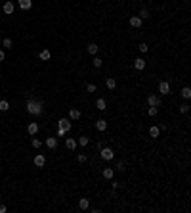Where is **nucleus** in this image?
I'll use <instances>...</instances> for the list:
<instances>
[{"label": "nucleus", "instance_id": "nucleus-4", "mask_svg": "<svg viewBox=\"0 0 191 213\" xmlns=\"http://www.w3.org/2000/svg\"><path fill=\"white\" fill-rule=\"evenodd\" d=\"M159 92L161 94H170V85L166 81H161L159 83Z\"/></svg>", "mask_w": 191, "mask_h": 213}, {"label": "nucleus", "instance_id": "nucleus-3", "mask_svg": "<svg viewBox=\"0 0 191 213\" xmlns=\"http://www.w3.org/2000/svg\"><path fill=\"white\" fill-rule=\"evenodd\" d=\"M147 104H149V106L159 108V106H161V98H159V96H155V94H151V96H147Z\"/></svg>", "mask_w": 191, "mask_h": 213}, {"label": "nucleus", "instance_id": "nucleus-27", "mask_svg": "<svg viewBox=\"0 0 191 213\" xmlns=\"http://www.w3.org/2000/svg\"><path fill=\"white\" fill-rule=\"evenodd\" d=\"M103 65V60L101 58H94V67H101Z\"/></svg>", "mask_w": 191, "mask_h": 213}, {"label": "nucleus", "instance_id": "nucleus-34", "mask_svg": "<svg viewBox=\"0 0 191 213\" xmlns=\"http://www.w3.org/2000/svg\"><path fill=\"white\" fill-rule=\"evenodd\" d=\"M117 169H118V171H124V163L118 161V163H117Z\"/></svg>", "mask_w": 191, "mask_h": 213}, {"label": "nucleus", "instance_id": "nucleus-32", "mask_svg": "<svg viewBox=\"0 0 191 213\" xmlns=\"http://www.w3.org/2000/svg\"><path fill=\"white\" fill-rule=\"evenodd\" d=\"M138 48H140V52H147V50H149V46H147V44H143V42H141Z\"/></svg>", "mask_w": 191, "mask_h": 213}, {"label": "nucleus", "instance_id": "nucleus-36", "mask_svg": "<svg viewBox=\"0 0 191 213\" xmlns=\"http://www.w3.org/2000/svg\"><path fill=\"white\" fill-rule=\"evenodd\" d=\"M4 211H6V205H4V204H0V213H4Z\"/></svg>", "mask_w": 191, "mask_h": 213}, {"label": "nucleus", "instance_id": "nucleus-9", "mask_svg": "<svg viewBox=\"0 0 191 213\" xmlns=\"http://www.w3.org/2000/svg\"><path fill=\"white\" fill-rule=\"evenodd\" d=\"M2 10H4V14H14V4L12 2H4V6H2Z\"/></svg>", "mask_w": 191, "mask_h": 213}, {"label": "nucleus", "instance_id": "nucleus-10", "mask_svg": "<svg viewBox=\"0 0 191 213\" xmlns=\"http://www.w3.org/2000/svg\"><path fill=\"white\" fill-rule=\"evenodd\" d=\"M96 129H98V131H105V129H107V121H105V119H98V121H96Z\"/></svg>", "mask_w": 191, "mask_h": 213}, {"label": "nucleus", "instance_id": "nucleus-24", "mask_svg": "<svg viewBox=\"0 0 191 213\" xmlns=\"http://www.w3.org/2000/svg\"><path fill=\"white\" fill-rule=\"evenodd\" d=\"M40 60H50V50H42L40 52Z\"/></svg>", "mask_w": 191, "mask_h": 213}, {"label": "nucleus", "instance_id": "nucleus-14", "mask_svg": "<svg viewBox=\"0 0 191 213\" xmlns=\"http://www.w3.org/2000/svg\"><path fill=\"white\" fill-rule=\"evenodd\" d=\"M33 6V0H19V8L21 10H29Z\"/></svg>", "mask_w": 191, "mask_h": 213}, {"label": "nucleus", "instance_id": "nucleus-13", "mask_svg": "<svg viewBox=\"0 0 191 213\" xmlns=\"http://www.w3.org/2000/svg\"><path fill=\"white\" fill-rule=\"evenodd\" d=\"M27 133L29 134H37L38 133V125H37V123H29V125H27Z\"/></svg>", "mask_w": 191, "mask_h": 213}, {"label": "nucleus", "instance_id": "nucleus-6", "mask_svg": "<svg viewBox=\"0 0 191 213\" xmlns=\"http://www.w3.org/2000/svg\"><path fill=\"white\" fill-rule=\"evenodd\" d=\"M46 146H48L50 150H55V148H57V138H54V136H48V138H46Z\"/></svg>", "mask_w": 191, "mask_h": 213}, {"label": "nucleus", "instance_id": "nucleus-7", "mask_svg": "<svg viewBox=\"0 0 191 213\" xmlns=\"http://www.w3.org/2000/svg\"><path fill=\"white\" fill-rule=\"evenodd\" d=\"M69 117H71V119H80V110L71 108V110H69Z\"/></svg>", "mask_w": 191, "mask_h": 213}, {"label": "nucleus", "instance_id": "nucleus-17", "mask_svg": "<svg viewBox=\"0 0 191 213\" xmlns=\"http://www.w3.org/2000/svg\"><path fill=\"white\" fill-rule=\"evenodd\" d=\"M96 106H98V110H100V111H105L107 104H105V100H103V98H98V102H96Z\"/></svg>", "mask_w": 191, "mask_h": 213}, {"label": "nucleus", "instance_id": "nucleus-25", "mask_svg": "<svg viewBox=\"0 0 191 213\" xmlns=\"http://www.w3.org/2000/svg\"><path fill=\"white\" fill-rule=\"evenodd\" d=\"M98 52V44H88V54H96Z\"/></svg>", "mask_w": 191, "mask_h": 213}, {"label": "nucleus", "instance_id": "nucleus-33", "mask_svg": "<svg viewBox=\"0 0 191 213\" xmlns=\"http://www.w3.org/2000/svg\"><path fill=\"white\" fill-rule=\"evenodd\" d=\"M40 146H42V142H40V140H37V138L33 140V148H40Z\"/></svg>", "mask_w": 191, "mask_h": 213}, {"label": "nucleus", "instance_id": "nucleus-12", "mask_svg": "<svg viewBox=\"0 0 191 213\" xmlns=\"http://www.w3.org/2000/svg\"><path fill=\"white\" fill-rule=\"evenodd\" d=\"M130 25H132V27H141V17L132 15V17H130Z\"/></svg>", "mask_w": 191, "mask_h": 213}, {"label": "nucleus", "instance_id": "nucleus-31", "mask_svg": "<svg viewBox=\"0 0 191 213\" xmlns=\"http://www.w3.org/2000/svg\"><path fill=\"white\" fill-rule=\"evenodd\" d=\"M77 159H78V163H84V161H86V154H78Z\"/></svg>", "mask_w": 191, "mask_h": 213}, {"label": "nucleus", "instance_id": "nucleus-2", "mask_svg": "<svg viewBox=\"0 0 191 213\" xmlns=\"http://www.w3.org/2000/svg\"><path fill=\"white\" fill-rule=\"evenodd\" d=\"M100 154H101V158H103V159H107V161H109V159H113V156H115V154H113V150H111V148H107V146H103V148L100 150Z\"/></svg>", "mask_w": 191, "mask_h": 213}, {"label": "nucleus", "instance_id": "nucleus-20", "mask_svg": "<svg viewBox=\"0 0 191 213\" xmlns=\"http://www.w3.org/2000/svg\"><path fill=\"white\" fill-rule=\"evenodd\" d=\"M8 110H10L8 100H0V111H8Z\"/></svg>", "mask_w": 191, "mask_h": 213}, {"label": "nucleus", "instance_id": "nucleus-29", "mask_svg": "<svg viewBox=\"0 0 191 213\" xmlns=\"http://www.w3.org/2000/svg\"><path fill=\"white\" fill-rule=\"evenodd\" d=\"M157 111H159V110H157L155 106H149V117H155V115H157Z\"/></svg>", "mask_w": 191, "mask_h": 213}, {"label": "nucleus", "instance_id": "nucleus-28", "mask_svg": "<svg viewBox=\"0 0 191 213\" xmlns=\"http://www.w3.org/2000/svg\"><path fill=\"white\" fill-rule=\"evenodd\" d=\"M117 87V81L115 79H107V88H115Z\"/></svg>", "mask_w": 191, "mask_h": 213}, {"label": "nucleus", "instance_id": "nucleus-22", "mask_svg": "<svg viewBox=\"0 0 191 213\" xmlns=\"http://www.w3.org/2000/svg\"><path fill=\"white\" fill-rule=\"evenodd\" d=\"M182 96L183 98H191V88L189 87H183L182 88Z\"/></svg>", "mask_w": 191, "mask_h": 213}, {"label": "nucleus", "instance_id": "nucleus-11", "mask_svg": "<svg viewBox=\"0 0 191 213\" xmlns=\"http://www.w3.org/2000/svg\"><path fill=\"white\" fill-rule=\"evenodd\" d=\"M134 67H136L138 71H141L143 67H145V60H141V58H138V60H134Z\"/></svg>", "mask_w": 191, "mask_h": 213}, {"label": "nucleus", "instance_id": "nucleus-21", "mask_svg": "<svg viewBox=\"0 0 191 213\" xmlns=\"http://www.w3.org/2000/svg\"><path fill=\"white\" fill-rule=\"evenodd\" d=\"M113 175H115L113 169H103V177H105V179H109V181H111V179H113Z\"/></svg>", "mask_w": 191, "mask_h": 213}, {"label": "nucleus", "instance_id": "nucleus-30", "mask_svg": "<svg viewBox=\"0 0 191 213\" xmlns=\"http://www.w3.org/2000/svg\"><path fill=\"white\" fill-rule=\"evenodd\" d=\"M180 111H182V113H187V111H189V104H182V106H180Z\"/></svg>", "mask_w": 191, "mask_h": 213}, {"label": "nucleus", "instance_id": "nucleus-15", "mask_svg": "<svg viewBox=\"0 0 191 213\" xmlns=\"http://www.w3.org/2000/svg\"><path fill=\"white\" fill-rule=\"evenodd\" d=\"M65 146H67L69 150H75V148H77V140H75V138H67V140H65Z\"/></svg>", "mask_w": 191, "mask_h": 213}, {"label": "nucleus", "instance_id": "nucleus-8", "mask_svg": "<svg viewBox=\"0 0 191 213\" xmlns=\"http://www.w3.org/2000/svg\"><path fill=\"white\" fill-rule=\"evenodd\" d=\"M44 163H46V158L42 156V154H38L37 158H35V165L37 167H44Z\"/></svg>", "mask_w": 191, "mask_h": 213}, {"label": "nucleus", "instance_id": "nucleus-35", "mask_svg": "<svg viewBox=\"0 0 191 213\" xmlns=\"http://www.w3.org/2000/svg\"><path fill=\"white\" fill-rule=\"evenodd\" d=\"M88 92H96V85H88Z\"/></svg>", "mask_w": 191, "mask_h": 213}, {"label": "nucleus", "instance_id": "nucleus-26", "mask_svg": "<svg viewBox=\"0 0 191 213\" xmlns=\"http://www.w3.org/2000/svg\"><path fill=\"white\" fill-rule=\"evenodd\" d=\"M2 46L4 48H12V38H4V41H2Z\"/></svg>", "mask_w": 191, "mask_h": 213}, {"label": "nucleus", "instance_id": "nucleus-18", "mask_svg": "<svg viewBox=\"0 0 191 213\" xmlns=\"http://www.w3.org/2000/svg\"><path fill=\"white\" fill-rule=\"evenodd\" d=\"M159 133H161L159 127H149V134L153 136V138H157V136H159Z\"/></svg>", "mask_w": 191, "mask_h": 213}, {"label": "nucleus", "instance_id": "nucleus-1", "mask_svg": "<svg viewBox=\"0 0 191 213\" xmlns=\"http://www.w3.org/2000/svg\"><path fill=\"white\" fill-rule=\"evenodd\" d=\"M27 111L31 113V115H42L44 106H42L40 100H35V98H31V100H27Z\"/></svg>", "mask_w": 191, "mask_h": 213}, {"label": "nucleus", "instance_id": "nucleus-23", "mask_svg": "<svg viewBox=\"0 0 191 213\" xmlns=\"http://www.w3.org/2000/svg\"><path fill=\"white\" fill-rule=\"evenodd\" d=\"M88 142H90V138H88V136H80L77 144H80V146H88Z\"/></svg>", "mask_w": 191, "mask_h": 213}, {"label": "nucleus", "instance_id": "nucleus-16", "mask_svg": "<svg viewBox=\"0 0 191 213\" xmlns=\"http://www.w3.org/2000/svg\"><path fill=\"white\" fill-rule=\"evenodd\" d=\"M78 207H80V209H88V207H90V200H88V198H82L80 202H78Z\"/></svg>", "mask_w": 191, "mask_h": 213}, {"label": "nucleus", "instance_id": "nucleus-19", "mask_svg": "<svg viewBox=\"0 0 191 213\" xmlns=\"http://www.w3.org/2000/svg\"><path fill=\"white\" fill-rule=\"evenodd\" d=\"M138 17L147 19V17H149V10H147V8H141V10H140V15H138Z\"/></svg>", "mask_w": 191, "mask_h": 213}, {"label": "nucleus", "instance_id": "nucleus-37", "mask_svg": "<svg viewBox=\"0 0 191 213\" xmlns=\"http://www.w3.org/2000/svg\"><path fill=\"white\" fill-rule=\"evenodd\" d=\"M4 58H6V56H4V52L0 50V61H4Z\"/></svg>", "mask_w": 191, "mask_h": 213}, {"label": "nucleus", "instance_id": "nucleus-5", "mask_svg": "<svg viewBox=\"0 0 191 213\" xmlns=\"http://www.w3.org/2000/svg\"><path fill=\"white\" fill-rule=\"evenodd\" d=\"M57 127H59L61 131H65V133H67V131L71 129V123H69V119H59V121H57Z\"/></svg>", "mask_w": 191, "mask_h": 213}]
</instances>
